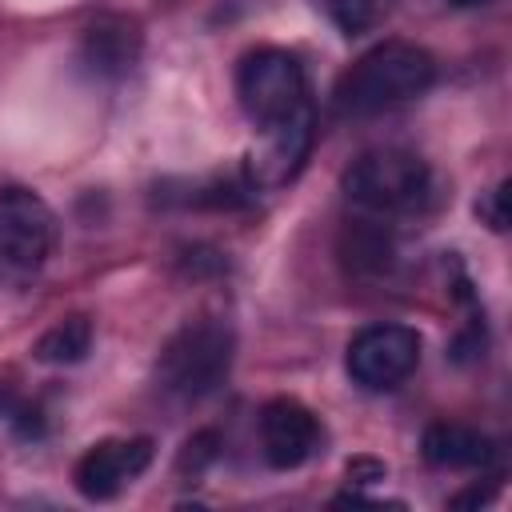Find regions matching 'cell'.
<instances>
[{
	"label": "cell",
	"mask_w": 512,
	"mask_h": 512,
	"mask_svg": "<svg viewBox=\"0 0 512 512\" xmlns=\"http://www.w3.org/2000/svg\"><path fill=\"white\" fill-rule=\"evenodd\" d=\"M152 464V440L132 436V440H100L92 444L72 472V484L84 500H112L120 488H128L144 468Z\"/></svg>",
	"instance_id": "ba28073f"
},
{
	"label": "cell",
	"mask_w": 512,
	"mask_h": 512,
	"mask_svg": "<svg viewBox=\"0 0 512 512\" xmlns=\"http://www.w3.org/2000/svg\"><path fill=\"white\" fill-rule=\"evenodd\" d=\"M260 136H264L260 152L248 160L256 184H260V188L292 184V180L300 176L308 152H312L316 116H312V108H304V112H296V116H288V120H280V124H272V128H260Z\"/></svg>",
	"instance_id": "30bf717a"
},
{
	"label": "cell",
	"mask_w": 512,
	"mask_h": 512,
	"mask_svg": "<svg viewBox=\"0 0 512 512\" xmlns=\"http://www.w3.org/2000/svg\"><path fill=\"white\" fill-rule=\"evenodd\" d=\"M336 256H340L348 276L376 280V276H388L396 268V240L376 220H348L340 240H336Z\"/></svg>",
	"instance_id": "7c38bea8"
},
{
	"label": "cell",
	"mask_w": 512,
	"mask_h": 512,
	"mask_svg": "<svg viewBox=\"0 0 512 512\" xmlns=\"http://www.w3.org/2000/svg\"><path fill=\"white\" fill-rule=\"evenodd\" d=\"M392 8H396V0H328V16L344 36L372 32L380 20H388Z\"/></svg>",
	"instance_id": "9a60e30c"
},
{
	"label": "cell",
	"mask_w": 512,
	"mask_h": 512,
	"mask_svg": "<svg viewBox=\"0 0 512 512\" xmlns=\"http://www.w3.org/2000/svg\"><path fill=\"white\" fill-rule=\"evenodd\" d=\"M220 448H224V440H220L216 428L192 432V436L180 444V452H176V476H180V480H200V476L220 460Z\"/></svg>",
	"instance_id": "2e32d148"
},
{
	"label": "cell",
	"mask_w": 512,
	"mask_h": 512,
	"mask_svg": "<svg viewBox=\"0 0 512 512\" xmlns=\"http://www.w3.org/2000/svg\"><path fill=\"white\" fill-rule=\"evenodd\" d=\"M344 476H348V484H380L388 476V464L376 456H352L344 464Z\"/></svg>",
	"instance_id": "ffe728a7"
},
{
	"label": "cell",
	"mask_w": 512,
	"mask_h": 512,
	"mask_svg": "<svg viewBox=\"0 0 512 512\" xmlns=\"http://www.w3.org/2000/svg\"><path fill=\"white\" fill-rule=\"evenodd\" d=\"M92 352V320L88 316H68L60 324H52L36 344H32V356L40 364H52V368H68V364H80L84 356Z\"/></svg>",
	"instance_id": "5bb4252c"
},
{
	"label": "cell",
	"mask_w": 512,
	"mask_h": 512,
	"mask_svg": "<svg viewBox=\"0 0 512 512\" xmlns=\"http://www.w3.org/2000/svg\"><path fill=\"white\" fill-rule=\"evenodd\" d=\"M140 48H144V36H140L136 20H128V16H96L80 32L76 64L84 68V76L112 84V80H124L136 68Z\"/></svg>",
	"instance_id": "9c48e42d"
},
{
	"label": "cell",
	"mask_w": 512,
	"mask_h": 512,
	"mask_svg": "<svg viewBox=\"0 0 512 512\" xmlns=\"http://www.w3.org/2000/svg\"><path fill=\"white\" fill-rule=\"evenodd\" d=\"M236 100L256 128H272L308 104V72L288 48H256L236 64Z\"/></svg>",
	"instance_id": "277c9868"
},
{
	"label": "cell",
	"mask_w": 512,
	"mask_h": 512,
	"mask_svg": "<svg viewBox=\"0 0 512 512\" xmlns=\"http://www.w3.org/2000/svg\"><path fill=\"white\" fill-rule=\"evenodd\" d=\"M232 356H236V332L228 320L220 316L184 320L156 356V384L164 396L180 404H196L228 380Z\"/></svg>",
	"instance_id": "7a4b0ae2"
},
{
	"label": "cell",
	"mask_w": 512,
	"mask_h": 512,
	"mask_svg": "<svg viewBox=\"0 0 512 512\" xmlns=\"http://www.w3.org/2000/svg\"><path fill=\"white\" fill-rule=\"evenodd\" d=\"M432 84H436L432 52L408 40H384L340 72L332 88V108L344 120H364L420 100Z\"/></svg>",
	"instance_id": "6da1fadb"
},
{
	"label": "cell",
	"mask_w": 512,
	"mask_h": 512,
	"mask_svg": "<svg viewBox=\"0 0 512 512\" xmlns=\"http://www.w3.org/2000/svg\"><path fill=\"white\" fill-rule=\"evenodd\" d=\"M420 364V332L408 324H368L348 340L344 368L364 392L400 388Z\"/></svg>",
	"instance_id": "8992f818"
},
{
	"label": "cell",
	"mask_w": 512,
	"mask_h": 512,
	"mask_svg": "<svg viewBox=\"0 0 512 512\" xmlns=\"http://www.w3.org/2000/svg\"><path fill=\"white\" fill-rule=\"evenodd\" d=\"M420 456H424V464L444 468V472H472V468H488L500 456V448H496V440H488L484 432H476L468 424L440 420V424L424 428Z\"/></svg>",
	"instance_id": "8fae6325"
},
{
	"label": "cell",
	"mask_w": 512,
	"mask_h": 512,
	"mask_svg": "<svg viewBox=\"0 0 512 512\" xmlns=\"http://www.w3.org/2000/svg\"><path fill=\"white\" fill-rule=\"evenodd\" d=\"M8 428L16 432V440H40L44 432H48V424H44V412L36 408V404H16V412L8 416Z\"/></svg>",
	"instance_id": "d6986e66"
},
{
	"label": "cell",
	"mask_w": 512,
	"mask_h": 512,
	"mask_svg": "<svg viewBox=\"0 0 512 512\" xmlns=\"http://www.w3.org/2000/svg\"><path fill=\"white\" fill-rule=\"evenodd\" d=\"M448 4H452V8H484L488 0H448Z\"/></svg>",
	"instance_id": "cb8c5ba5"
},
{
	"label": "cell",
	"mask_w": 512,
	"mask_h": 512,
	"mask_svg": "<svg viewBox=\"0 0 512 512\" xmlns=\"http://www.w3.org/2000/svg\"><path fill=\"white\" fill-rule=\"evenodd\" d=\"M180 264H184V272H192V276H204V272H224V268H228V260H224L216 248H184Z\"/></svg>",
	"instance_id": "44dd1931"
},
{
	"label": "cell",
	"mask_w": 512,
	"mask_h": 512,
	"mask_svg": "<svg viewBox=\"0 0 512 512\" xmlns=\"http://www.w3.org/2000/svg\"><path fill=\"white\" fill-rule=\"evenodd\" d=\"M484 348H488L484 316H472V320L456 332V340L448 344V360H452V364H472V360H480V356H484Z\"/></svg>",
	"instance_id": "e0dca14e"
},
{
	"label": "cell",
	"mask_w": 512,
	"mask_h": 512,
	"mask_svg": "<svg viewBox=\"0 0 512 512\" xmlns=\"http://www.w3.org/2000/svg\"><path fill=\"white\" fill-rule=\"evenodd\" d=\"M508 180H500L492 192H484L480 200H476V216L492 228V232H504L508 228Z\"/></svg>",
	"instance_id": "ac0fdd59"
},
{
	"label": "cell",
	"mask_w": 512,
	"mask_h": 512,
	"mask_svg": "<svg viewBox=\"0 0 512 512\" xmlns=\"http://www.w3.org/2000/svg\"><path fill=\"white\" fill-rule=\"evenodd\" d=\"M496 488H500L496 476H492L488 484H468V488H460L456 496H448V508H484V504H492Z\"/></svg>",
	"instance_id": "7402d4cb"
},
{
	"label": "cell",
	"mask_w": 512,
	"mask_h": 512,
	"mask_svg": "<svg viewBox=\"0 0 512 512\" xmlns=\"http://www.w3.org/2000/svg\"><path fill=\"white\" fill-rule=\"evenodd\" d=\"M56 248V212L32 188H0V280L28 284Z\"/></svg>",
	"instance_id": "5b68a950"
},
{
	"label": "cell",
	"mask_w": 512,
	"mask_h": 512,
	"mask_svg": "<svg viewBox=\"0 0 512 512\" xmlns=\"http://www.w3.org/2000/svg\"><path fill=\"white\" fill-rule=\"evenodd\" d=\"M316 448H320V424L312 408H304L292 396H276L260 408V452L268 468L292 472L308 464Z\"/></svg>",
	"instance_id": "52a82bcc"
},
{
	"label": "cell",
	"mask_w": 512,
	"mask_h": 512,
	"mask_svg": "<svg viewBox=\"0 0 512 512\" xmlns=\"http://www.w3.org/2000/svg\"><path fill=\"white\" fill-rule=\"evenodd\" d=\"M260 196V184L252 176L248 164H236V168H224L216 176H208L204 184H192L184 204L192 208H208V212H240L248 204H256Z\"/></svg>",
	"instance_id": "4fadbf2b"
},
{
	"label": "cell",
	"mask_w": 512,
	"mask_h": 512,
	"mask_svg": "<svg viewBox=\"0 0 512 512\" xmlns=\"http://www.w3.org/2000/svg\"><path fill=\"white\" fill-rule=\"evenodd\" d=\"M16 404H20V396H16V388L0 380V420H8V416L16 412Z\"/></svg>",
	"instance_id": "603a6c76"
},
{
	"label": "cell",
	"mask_w": 512,
	"mask_h": 512,
	"mask_svg": "<svg viewBox=\"0 0 512 512\" xmlns=\"http://www.w3.org/2000/svg\"><path fill=\"white\" fill-rule=\"evenodd\" d=\"M340 188L356 208L372 216H412L432 200V168L424 156L384 144L360 152L344 168Z\"/></svg>",
	"instance_id": "3957f363"
}]
</instances>
